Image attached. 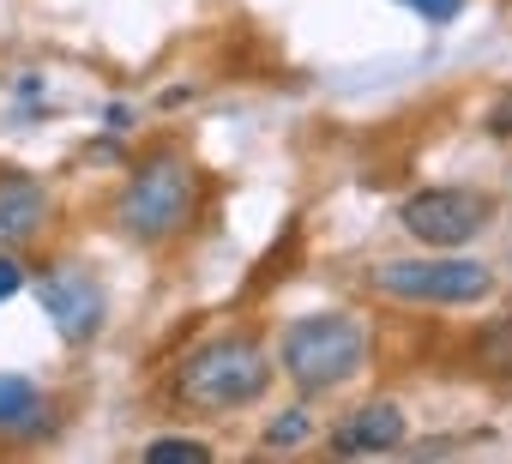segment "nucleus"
I'll return each mask as SVG.
<instances>
[{"instance_id": "1", "label": "nucleus", "mask_w": 512, "mask_h": 464, "mask_svg": "<svg viewBox=\"0 0 512 464\" xmlns=\"http://www.w3.org/2000/svg\"><path fill=\"white\" fill-rule=\"evenodd\" d=\"M193 193H199L193 163L181 151H157V157H145L121 181V193H115V229H121L127 242H169L175 229L193 217Z\"/></svg>"}, {"instance_id": "2", "label": "nucleus", "mask_w": 512, "mask_h": 464, "mask_svg": "<svg viewBox=\"0 0 512 464\" xmlns=\"http://www.w3.org/2000/svg\"><path fill=\"white\" fill-rule=\"evenodd\" d=\"M266 386H272V356L253 338H211L175 368V392L193 410H241L266 398Z\"/></svg>"}, {"instance_id": "3", "label": "nucleus", "mask_w": 512, "mask_h": 464, "mask_svg": "<svg viewBox=\"0 0 512 464\" xmlns=\"http://www.w3.org/2000/svg\"><path fill=\"white\" fill-rule=\"evenodd\" d=\"M368 362V332L356 314H302L284 332V380L296 392H332Z\"/></svg>"}, {"instance_id": "4", "label": "nucleus", "mask_w": 512, "mask_h": 464, "mask_svg": "<svg viewBox=\"0 0 512 464\" xmlns=\"http://www.w3.org/2000/svg\"><path fill=\"white\" fill-rule=\"evenodd\" d=\"M374 290L398 296V302H428V308H464L482 302L494 290V272L482 260H458V254H422V260H380L374 266Z\"/></svg>"}, {"instance_id": "5", "label": "nucleus", "mask_w": 512, "mask_h": 464, "mask_svg": "<svg viewBox=\"0 0 512 464\" xmlns=\"http://www.w3.org/2000/svg\"><path fill=\"white\" fill-rule=\"evenodd\" d=\"M488 211H494V205H488V193H476V187H428V193H410V199L398 205V223L410 229L422 248L452 254V248H464V242L482 236Z\"/></svg>"}, {"instance_id": "6", "label": "nucleus", "mask_w": 512, "mask_h": 464, "mask_svg": "<svg viewBox=\"0 0 512 464\" xmlns=\"http://www.w3.org/2000/svg\"><path fill=\"white\" fill-rule=\"evenodd\" d=\"M37 302H43L49 326H55L67 344H91V338L103 332V320H109L103 284H97L91 272H79V266H49V272L37 278Z\"/></svg>"}, {"instance_id": "7", "label": "nucleus", "mask_w": 512, "mask_h": 464, "mask_svg": "<svg viewBox=\"0 0 512 464\" xmlns=\"http://www.w3.org/2000/svg\"><path fill=\"white\" fill-rule=\"evenodd\" d=\"M404 434H410V428H404V410L386 404V398H374V404H362V410H350V416L338 422L332 446H338V452H398Z\"/></svg>"}, {"instance_id": "8", "label": "nucleus", "mask_w": 512, "mask_h": 464, "mask_svg": "<svg viewBox=\"0 0 512 464\" xmlns=\"http://www.w3.org/2000/svg\"><path fill=\"white\" fill-rule=\"evenodd\" d=\"M49 217V187L31 175H0V242H31Z\"/></svg>"}, {"instance_id": "9", "label": "nucleus", "mask_w": 512, "mask_h": 464, "mask_svg": "<svg viewBox=\"0 0 512 464\" xmlns=\"http://www.w3.org/2000/svg\"><path fill=\"white\" fill-rule=\"evenodd\" d=\"M476 368L494 380H512V320H488L476 332Z\"/></svg>"}, {"instance_id": "10", "label": "nucleus", "mask_w": 512, "mask_h": 464, "mask_svg": "<svg viewBox=\"0 0 512 464\" xmlns=\"http://www.w3.org/2000/svg\"><path fill=\"white\" fill-rule=\"evenodd\" d=\"M37 410V386L25 374H0V428L7 422H25Z\"/></svg>"}, {"instance_id": "11", "label": "nucleus", "mask_w": 512, "mask_h": 464, "mask_svg": "<svg viewBox=\"0 0 512 464\" xmlns=\"http://www.w3.org/2000/svg\"><path fill=\"white\" fill-rule=\"evenodd\" d=\"M308 434H314L308 410H284V416H272V428H266V446H272V452H290V446H302Z\"/></svg>"}, {"instance_id": "12", "label": "nucleus", "mask_w": 512, "mask_h": 464, "mask_svg": "<svg viewBox=\"0 0 512 464\" xmlns=\"http://www.w3.org/2000/svg\"><path fill=\"white\" fill-rule=\"evenodd\" d=\"M145 458L151 464H211V446L205 440H151Z\"/></svg>"}, {"instance_id": "13", "label": "nucleus", "mask_w": 512, "mask_h": 464, "mask_svg": "<svg viewBox=\"0 0 512 464\" xmlns=\"http://www.w3.org/2000/svg\"><path fill=\"white\" fill-rule=\"evenodd\" d=\"M398 7H410V13L428 19V25H452V19L464 13V0H398Z\"/></svg>"}, {"instance_id": "14", "label": "nucleus", "mask_w": 512, "mask_h": 464, "mask_svg": "<svg viewBox=\"0 0 512 464\" xmlns=\"http://www.w3.org/2000/svg\"><path fill=\"white\" fill-rule=\"evenodd\" d=\"M19 290H25V266L13 254H0V302H13Z\"/></svg>"}, {"instance_id": "15", "label": "nucleus", "mask_w": 512, "mask_h": 464, "mask_svg": "<svg viewBox=\"0 0 512 464\" xmlns=\"http://www.w3.org/2000/svg\"><path fill=\"white\" fill-rule=\"evenodd\" d=\"M488 133H494V139H512V91L494 103V115H488Z\"/></svg>"}]
</instances>
